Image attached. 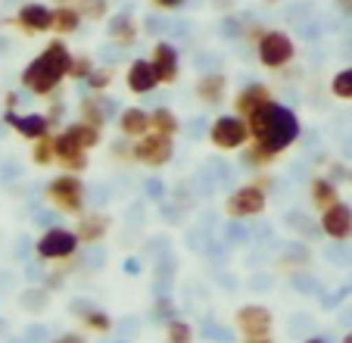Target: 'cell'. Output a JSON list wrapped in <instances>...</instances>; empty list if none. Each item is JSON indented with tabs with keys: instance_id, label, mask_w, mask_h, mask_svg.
<instances>
[{
	"instance_id": "cell-1",
	"label": "cell",
	"mask_w": 352,
	"mask_h": 343,
	"mask_svg": "<svg viewBox=\"0 0 352 343\" xmlns=\"http://www.w3.org/2000/svg\"><path fill=\"white\" fill-rule=\"evenodd\" d=\"M69 66H72V50L66 47V41L54 38L47 41L44 50L22 69L19 81L22 87H28L38 97H50L63 85V79H69Z\"/></svg>"
},
{
	"instance_id": "cell-2",
	"label": "cell",
	"mask_w": 352,
	"mask_h": 343,
	"mask_svg": "<svg viewBox=\"0 0 352 343\" xmlns=\"http://www.w3.org/2000/svg\"><path fill=\"white\" fill-rule=\"evenodd\" d=\"M250 134H253L256 144L268 147L272 153H280L299 138V116L284 103H274L268 100L262 110H256L250 116Z\"/></svg>"
},
{
	"instance_id": "cell-3",
	"label": "cell",
	"mask_w": 352,
	"mask_h": 343,
	"mask_svg": "<svg viewBox=\"0 0 352 343\" xmlns=\"http://www.w3.org/2000/svg\"><path fill=\"white\" fill-rule=\"evenodd\" d=\"M256 53H259V63L265 69H284L296 60V44L280 28H265L256 41Z\"/></svg>"
},
{
	"instance_id": "cell-4",
	"label": "cell",
	"mask_w": 352,
	"mask_h": 343,
	"mask_svg": "<svg viewBox=\"0 0 352 343\" xmlns=\"http://www.w3.org/2000/svg\"><path fill=\"white\" fill-rule=\"evenodd\" d=\"M250 138H253L250 134V122L243 116H219L212 122V128H209V141L219 150H240Z\"/></svg>"
},
{
	"instance_id": "cell-5",
	"label": "cell",
	"mask_w": 352,
	"mask_h": 343,
	"mask_svg": "<svg viewBox=\"0 0 352 343\" xmlns=\"http://www.w3.org/2000/svg\"><path fill=\"white\" fill-rule=\"evenodd\" d=\"M47 200L63 212H81V206H85V185L75 175H60L47 187Z\"/></svg>"
},
{
	"instance_id": "cell-6",
	"label": "cell",
	"mask_w": 352,
	"mask_h": 343,
	"mask_svg": "<svg viewBox=\"0 0 352 343\" xmlns=\"http://www.w3.org/2000/svg\"><path fill=\"white\" fill-rule=\"evenodd\" d=\"M265 181H259V185H246L240 187V191H234L231 197H228L225 203V212L231 218H250V216H259L262 209H265Z\"/></svg>"
},
{
	"instance_id": "cell-7",
	"label": "cell",
	"mask_w": 352,
	"mask_h": 343,
	"mask_svg": "<svg viewBox=\"0 0 352 343\" xmlns=\"http://www.w3.org/2000/svg\"><path fill=\"white\" fill-rule=\"evenodd\" d=\"M13 25L25 34H44V32H54V7H47V3H25V7L16 10L13 16Z\"/></svg>"
},
{
	"instance_id": "cell-8",
	"label": "cell",
	"mask_w": 352,
	"mask_h": 343,
	"mask_svg": "<svg viewBox=\"0 0 352 343\" xmlns=\"http://www.w3.org/2000/svg\"><path fill=\"white\" fill-rule=\"evenodd\" d=\"M78 234L69 228H47L38 240V256L41 259H66L78 250Z\"/></svg>"
},
{
	"instance_id": "cell-9",
	"label": "cell",
	"mask_w": 352,
	"mask_h": 343,
	"mask_svg": "<svg viewBox=\"0 0 352 343\" xmlns=\"http://www.w3.org/2000/svg\"><path fill=\"white\" fill-rule=\"evenodd\" d=\"M172 138L162 132H146L144 138H138V144H134V156L140 159L144 165H166L168 159H172Z\"/></svg>"
},
{
	"instance_id": "cell-10",
	"label": "cell",
	"mask_w": 352,
	"mask_h": 343,
	"mask_svg": "<svg viewBox=\"0 0 352 343\" xmlns=\"http://www.w3.org/2000/svg\"><path fill=\"white\" fill-rule=\"evenodd\" d=\"M150 63L156 66V75H160L162 85H175L181 75V56L175 50V44L168 41H156L153 44V53H150Z\"/></svg>"
},
{
	"instance_id": "cell-11",
	"label": "cell",
	"mask_w": 352,
	"mask_h": 343,
	"mask_svg": "<svg viewBox=\"0 0 352 343\" xmlns=\"http://www.w3.org/2000/svg\"><path fill=\"white\" fill-rule=\"evenodd\" d=\"M3 122H7L10 128H16V134H22L25 141L44 138V134H50V125H54L50 116H41V112H25V116H19L16 110H7Z\"/></svg>"
},
{
	"instance_id": "cell-12",
	"label": "cell",
	"mask_w": 352,
	"mask_h": 343,
	"mask_svg": "<svg viewBox=\"0 0 352 343\" xmlns=\"http://www.w3.org/2000/svg\"><path fill=\"white\" fill-rule=\"evenodd\" d=\"M321 228H324L327 238L333 240H346L352 234V209L346 203H333L327 209H321Z\"/></svg>"
},
{
	"instance_id": "cell-13",
	"label": "cell",
	"mask_w": 352,
	"mask_h": 343,
	"mask_svg": "<svg viewBox=\"0 0 352 343\" xmlns=\"http://www.w3.org/2000/svg\"><path fill=\"white\" fill-rule=\"evenodd\" d=\"M125 85L131 94H150L162 85L160 75H156V66L150 60H134L125 72Z\"/></svg>"
},
{
	"instance_id": "cell-14",
	"label": "cell",
	"mask_w": 352,
	"mask_h": 343,
	"mask_svg": "<svg viewBox=\"0 0 352 343\" xmlns=\"http://www.w3.org/2000/svg\"><path fill=\"white\" fill-rule=\"evenodd\" d=\"M272 97V87L262 85V81H253V85L240 87V94L234 97V110H237V116H243V119H250L256 110H262V106L268 103Z\"/></svg>"
},
{
	"instance_id": "cell-15",
	"label": "cell",
	"mask_w": 352,
	"mask_h": 343,
	"mask_svg": "<svg viewBox=\"0 0 352 343\" xmlns=\"http://www.w3.org/2000/svg\"><path fill=\"white\" fill-rule=\"evenodd\" d=\"M237 328L246 337H262L272 331V312L265 306H243L237 309Z\"/></svg>"
},
{
	"instance_id": "cell-16",
	"label": "cell",
	"mask_w": 352,
	"mask_h": 343,
	"mask_svg": "<svg viewBox=\"0 0 352 343\" xmlns=\"http://www.w3.org/2000/svg\"><path fill=\"white\" fill-rule=\"evenodd\" d=\"M56 163L69 165V169H75V172H81V169L87 165V159H85V147H81L69 132L56 134Z\"/></svg>"
},
{
	"instance_id": "cell-17",
	"label": "cell",
	"mask_w": 352,
	"mask_h": 343,
	"mask_svg": "<svg viewBox=\"0 0 352 343\" xmlns=\"http://www.w3.org/2000/svg\"><path fill=\"white\" fill-rule=\"evenodd\" d=\"M225 94H228V75H221V72H209L197 81V97L206 106L225 103Z\"/></svg>"
},
{
	"instance_id": "cell-18",
	"label": "cell",
	"mask_w": 352,
	"mask_h": 343,
	"mask_svg": "<svg viewBox=\"0 0 352 343\" xmlns=\"http://www.w3.org/2000/svg\"><path fill=\"white\" fill-rule=\"evenodd\" d=\"M119 128L125 138H144L150 132V112L140 106H125L119 116Z\"/></svg>"
},
{
	"instance_id": "cell-19",
	"label": "cell",
	"mask_w": 352,
	"mask_h": 343,
	"mask_svg": "<svg viewBox=\"0 0 352 343\" xmlns=\"http://www.w3.org/2000/svg\"><path fill=\"white\" fill-rule=\"evenodd\" d=\"M107 34H109V41H116V44L131 47L134 41H138V22H134V16H128V13H116V16H109Z\"/></svg>"
},
{
	"instance_id": "cell-20",
	"label": "cell",
	"mask_w": 352,
	"mask_h": 343,
	"mask_svg": "<svg viewBox=\"0 0 352 343\" xmlns=\"http://www.w3.org/2000/svg\"><path fill=\"white\" fill-rule=\"evenodd\" d=\"M81 19H85V16L78 13L75 3H60V7H54V32L56 34H75L81 28Z\"/></svg>"
},
{
	"instance_id": "cell-21",
	"label": "cell",
	"mask_w": 352,
	"mask_h": 343,
	"mask_svg": "<svg viewBox=\"0 0 352 343\" xmlns=\"http://www.w3.org/2000/svg\"><path fill=\"white\" fill-rule=\"evenodd\" d=\"M69 134H72L75 141H78L81 147H85V150H91V147H97L100 144V138H103V128H97V125H91V122H75V125H69L66 128Z\"/></svg>"
},
{
	"instance_id": "cell-22",
	"label": "cell",
	"mask_w": 352,
	"mask_h": 343,
	"mask_svg": "<svg viewBox=\"0 0 352 343\" xmlns=\"http://www.w3.org/2000/svg\"><path fill=\"white\" fill-rule=\"evenodd\" d=\"M178 119H175V112L172 110H166V106H160V110H153L150 112V132H162V134H168V138H175L178 134Z\"/></svg>"
},
{
	"instance_id": "cell-23",
	"label": "cell",
	"mask_w": 352,
	"mask_h": 343,
	"mask_svg": "<svg viewBox=\"0 0 352 343\" xmlns=\"http://www.w3.org/2000/svg\"><path fill=\"white\" fill-rule=\"evenodd\" d=\"M312 203L318 206V209H327V206L337 203V187H333V181H327V178L312 181Z\"/></svg>"
},
{
	"instance_id": "cell-24",
	"label": "cell",
	"mask_w": 352,
	"mask_h": 343,
	"mask_svg": "<svg viewBox=\"0 0 352 343\" xmlns=\"http://www.w3.org/2000/svg\"><path fill=\"white\" fill-rule=\"evenodd\" d=\"M103 231H107V218L100 216V212H94V216H85L81 218V225H78V238L81 240H97V238H103Z\"/></svg>"
},
{
	"instance_id": "cell-25",
	"label": "cell",
	"mask_w": 352,
	"mask_h": 343,
	"mask_svg": "<svg viewBox=\"0 0 352 343\" xmlns=\"http://www.w3.org/2000/svg\"><path fill=\"white\" fill-rule=\"evenodd\" d=\"M32 159H34L38 165H50V163H56V138L44 134V138L34 141V147H32Z\"/></svg>"
},
{
	"instance_id": "cell-26",
	"label": "cell",
	"mask_w": 352,
	"mask_h": 343,
	"mask_svg": "<svg viewBox=\"0 0 352 343\" xmlns=\"http://www.w3.org/2000/svg\"><path fill=\"white\" fill-rule=\"evenodd\" d=\"M75 7H78V13L91 22H100L109 16V0H75Z\"/></svg>"
},
{
	"instance_id": "cell-27",
	"label": "cell",
	"mask_w": 352,
	"mask_h": 343,
	"mask_svg": "<svg viewBox=\"0 0 352 343\" xmlns=\"http://www.w3.org/2000/svg\"><path fill=\"white\" fill-rule=\"evenodd\" d=\"M81 119L91 122V125H97V128L107 125V112H103L100 100H94V97H85V100H81Z\"/></svg>"
},
{
	"instance_id": "cell-28",
	"label": "cell",
	"mask_w": 352,
	"mask_h": 343,
	"mask_svg": "<svg viewBox=\"0 0 352 343\" xmlns=\"http://www.w3.org/2000/svg\"><path fill=\"white\" fill-rule=\"evenodd\" d=\"M331 91L333 97L340 100H352V66L349 69H340L337 75L331 79Z\"/></svg>"
},
{
	"instance_id": "cell-29",
	"label": "cell",
	"mask_w": 352,
	"mask_h": 343,
	"mask_svg": "<svg viewBox=\"0 0 352 343\" xmlns=\"http://www.w3.org/2000/svg\"><path fill=\"white\" fill-rule=\"evenodd\" d=\"M85 85L91 87L94 94H103L109 85H113V69H100V66H94V72L85 79Z\"/></svg>"
},
{
	"instance_id": "cell-30",
	"label": "cell",
	"mask_w": 352,
	"mask_h": 343,
	"mask_svg": "<svg viewBox=\"0 0 352 343\" xmlns=\"http://www.w3.org/2000/svg\"><path fill=\"white\" fill-rule=\"evenodd\" d=\"M243 165H268L274 159V153L268 150V147H262V144H256L253 141V147H250V150H243Z\"/></svg>"
},
{
	"instance_id": "cell-31",
	"label": "cell",
	"mask_w": 352,
	"mask_h": 343,
	"mask_svg": "<svg viewBox=\"0 0 352 343\" xmlns=\"http://www.w3.org/2000/svg\"><path fill=\"white\" fill-rule=\"evenodd\" d=\"M168 331V343H190L193 340V331L187 322H181V318H172V322L166 324Z\"/></svg>"
},
{
	"instance_id": "cell-32",
	"label": "cell",
	"mask_w": 352,
	"mask_h": 343,
	"mask_svg": "<svg viewBox=\"0 0 352 343\" xmlns=\"http://www.w3.org/2000/svg\"><path fill=\"white\" fill-rule=\"evenodd\" d=\"M91 72H94V60L87 56V53H78V56H72V66H69V79L85 81Z\"/></svg>"
},
{
	"instance_id": "cell-33",
	"label": "cell",
	"mask_w": 352,
	"mask_h": 343,
	"mask_svg": "<svg viewBox=\"0 0 352 343\" xmlns=\"http://www.w3.org/2000/svg\"><path fill=\"white\" fill-rule=\"evenodd\" d=\"M87 324H91V328H100V331H109V318L103 315V312H91V315H87Z\"/></svg>"
},
{
	"instance_id": "cell-34",
	"label": "cell",
	"mask_w": 352,
	"mask_h": 343,
	"mask_svg": "<svg viewBox=\"0 0 352 343\" xmlns=\"http://www.w3.org/2000/svg\"><path fill=\"white\" fill-rule=\"evenodd\" d=\"M153 7H160V10H178V7H184V0H153Z\"/></svg>"
},
{
	"instance_id": "cell-35",
	"label": "cell",
	"mask_w": 352,
	"mask_h": 343,
	"mask_svg": "<svg viewBox=\"0 0 352 343\" xmlns=\"http://www.w3.org/2000/svg\"><path fill=\"white\" fill-rule=\"evenodd\" d=\"M54 343H85V337L81 334H63V337H56Z\"/></svg>"
},
{
	"instance_id": "cell-36",
	"label": "cell",
	"mask_w": 352,
	"mask_h": 343,
	"mask_svg": "<svg viewBox=\"0 0 352 343\" xmlns=\"http://www.w3.org/2000/svg\"><path fill=\"white\" fill-rule=\"evenodd\" d=\"M246 343H274L272 334H262V337H246Z\"/></svg>"
},
{
	"instance_id": "cell-37",
	"label": "cell",
	"mask_w": 352,
	"mask_h": 343,
	"mask_svg": "<svg viewBox=\"0 0 352 343\" xmlns=\"http://www.w3.org/2000/svg\"><path fill=\"white\" fill-rule=\"evenodd\" d=\"M337 7L343 10V13H349V16H352V0H337Z\"/></svg>"
},
{
	"instance_id": "cell-38",
	"label": "cell",
	"mask_w": 352,
	"mask_h": 343,
	"mask_svg": "<svg viewBox=\"0 0 352 343\" xmlns=\"http://www.w3.org/2000/svg\"><path fill=\"white\" fill-rule=\"evenodd\" d=\"M16 103H19V94H7V110H16Z\"/></svg>"
},
{
	"instance_id": "cell-39",
	"label": "cell",
	"mask_w": 352,
	"mask_h": 343,
	"mask_svg": "<svg viewBox=\"0 0 352 343\" xmlns=\"http://www.w3.org/2000/svg\"><path fill=\"white\" fill-rule=\"evenodd\" d=\"M54 3H56V7H60V3H75V0H54Z\"/></svg>"
},
{
	"instance_id": "cell-40",
	"label": "cell",
	"mask_w": 352,
	"mask_h": 343,
	"mask_svg": "<svg viewBox=\"0 0 352 343\" xmlns=\"http://www.w3.org/2000/svg\"><path fill=\"white\" fill-rule=\"evenodd\" d=\"M306 343H324V340H321V337H312V340H306Z\"/></svg>"
},
{
	"instance_id": "cell-41",
	"label": "cell",
	"mask_w": 352,
	"mask_h": 343,
	"mask_svg": "<svg viewBox=\"0 0 352 343\" xmlns=\"http://www.w3.org/2000/svg\"><path fill=\"white\" fill-rule=\"evenodd\" d=\"M343 343H352V331H349V334H346V337H343Z\"/></svg>"
},
{
	"instance_id": "cell-42",
	"label": "cell",
	"mask_w": 352,
	"mask_h": 343,
	"mask_svg": "<svg viewBox=\"0 0 352 343\" xmlns=\"http://www.w3.org/2000/svg\"><path fill=\"white\" fill-rule=\"evenodd\" d=\"M268 3H274V0H268Z\"/></svg>"
}]
</instances>
